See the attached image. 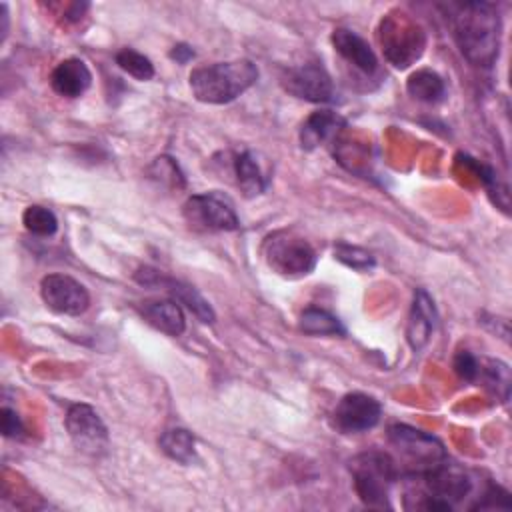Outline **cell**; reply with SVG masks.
<instances>
[{
  "mask_svg": "<svg viewBox=\"0 0 512 512\" xmlns=\"http://www.w3.org/2000/svg\"><path fill=\"white\" fill-rule=\"evenodd\" d=\"M452 36L474 66H492L500 48V16L488 2L458 4L450 16Z\"/></svg>",
  "mask_w": 512,
  "mask_h": 512,
  "instance_id": "6da1fadb",
  "label": "cell"
},
{
  "mask_svg": "<svg viewBox=\"0 0 512 512\" xmlns=\"http://www.w3.org/2000/svg\"><path fill=\"white\" fill-rule=\"evenodd\" d=\"M258 80V68L250 60L214 62L190 72V90L204 104H228L242 96Z\"/></svg>",
  "mask_w": 512,
  "mask_h": 512,
  "instance_id": "7a4b0ae2",
  "label": "cell"
},
{
  "mask_svg": "<svg viewBox=\"0 0 512 512\" xmlns=\"http://www.w3.org/2000/svg\"><path fill=\"white\" fill-rule=\"evenodd\" d=\"M388 444L394 450L390 458L400 478L422 476L448 460L444 444L436 436L408 424H392Z\"/></svg>",
  "mask_w": 512,
  "mask_h": 512,
  "instance_id": "3957f363",
  "label": "cell"
},
{
  "mask_svg": "<svg viewBox=\"0 0 512 512\" xmlns=\"http://www.w3.org/2000/svg\"><path fill=\"white\" fill-rule=\"evenodd\" d=\"M352 484L358 498L370 508H390L388 496L398 472L390 454L380 450H370L354 456L350 460Z\"/></svg>",
  "mask_w": 512,
  "mask_h": 512,
  "instance_id": "277c9868",
  "label": "cell"
},
{
  "mask_svg": "<svg viewBox=\"0 0 512 512\" xmlns=\"http://www.w3.org/2000/svg\"><path fill=\"white\" fill-rule=\"evenodd\" d=\"M262 252L268 268L284 278L310 274L318 260L312 244L292 230H278L266 236Z\"/></svg>",
  "mask_w": 512,
  "mask_h": 512,
  "instance_id": "5b68a950",
  "label": "cell"
},
{
  "mask_svg": "<svg viewBox=\"0 0 512 512\" xmlns=\"http://www.w3.org/2000/svg\"><path fill=\"white\" fill-rule=\"evenodd\" d=\"M182 216L198 232H234L240 228L236 210L216 192L192 194L182 206Z\"/></svg>",
  "mask_w": 512,
  "mask_h": 512,
  "instance_id": "8992f818",
  "label": "cell"
},
{
  "mask_svg": "<svg viewBox=\"0 0 512 512\" xmlns=\"http://www.w3.org/2000/svg\"><path fill=\"white\" fill-rule=\"evenodd\" d=\"M66 430L72 444L90 458H100L108 452V428L98 412L88 404H72L66 412Z\"/></svg>",
  "mask_w": 512,
  "mask_h": 512,
  "instance_id": "52a82bcc",
  "label": "cell"
},
{
  "mask_svg": "<svg viewBox=\"0 0 512 512\" xmlns=\"http://www.w3.org/2000/svg\"><path fill=\"white\" fill-rule=\"evenodd\" d=\"M134 280L142 286H150V288H164L180 306H186L200 322L204 324H212L216 314L212 310V306L208 304V300L190 284L164 276L162 272L150 268V266H140L134 272Z\"/></svg>",
  "mask_w": 512,
  "mask_h": 512,
  "instance_id": "ba28073f",
  "label": "cell"
},
{
  "mask_svg": "<svg viewBox=\"0 0 512 512\" xmlns=\"http://www.w3.org/2000/svg\"><path fill=\"white\" fill-rule=\"evenodd\" d=\"M40 296L44 304L56 314L78 316L90 306V294L86 286L66 274L44 276L40 282Z\"/></svg>",
  "mask_w": 512,
  "mask_h": 512,
  "instance_id": "9c48e42d",
  "label": "cell"
},
{
  "mask_svg": "<svg viewBox=\"0 0 512 512\" xmlns=\"http://www.w3.org/2000/svg\"><path fill=\"white\" fill-rule=\"evenodd\" d=\"M380 42L386 58L398 66L406 68L412 60H416L422 54L424 38L418 26L410 24L408 20H392L386 18L382 20V32H380Z\"/></svg>",
  "mask_w": 512,
  "mask_h": 512,
  "instance_id": "30bf717a",
  "label": "cell"
},
{
  "mask_svg": "<svg viewBox=\"0 0 512 512\" xmlns=\"http://www.w3.org/2000/svg\"><path fill=\"white\" fill-rule=\"evenodd\" d=\"M280 84L288 94L308 102H328L334 96L332 78L320 64L286 68L280 76Z\"/></svg>",
  "mask_w": 512,
  "mask_h": 512,
  "instance_id": "8fae6325",
  "label": "cell"
},
{
  "mask_svg": "<svg viewBox=\"0 0 512 512\" xmlns=\"http://www.w3.org/2000/svg\"><path fill=\"white\" fill-rule=\"evenodd\" d=\"M382 406L374 396L364 392H350L340 398L334 410V424L344 434L366 432L380 422Z\"/></svg>",
  "mask_w": 512,
  "mask_h": 512,
  "instance_id": "7c38bea8",
  "label": "cell"
},
{
  "mask_svg": "<svg viewBox=\"0 0 512 512\" xmlns=\"http://www.w3.org/2000/svg\"><path fill=\"white\" fill-rule=\"evenodd\" d=\"M436 306L430 294L424 288H418L414 292L410 316H408V326H406V340L412 350H422L428 342L430 336L436 328Z\"/></svg>",
  "mask_w": 512,
  "mask_h": 512,
  "instance_id": "4fadbf2b",
  "label": "cell"
},
{
  "mask_svg": "<svg viewBox=\"0 0 512 512\" xmlns=\"http://www.w3.org/2000/svg\"><path fill=\"white\" fill-rule=\"evenodd\" d=\"M92 84V72L88 64L80 58H66L56 64L50 74V86L56 94L64 98L82 96Z\"/></svg>",
  "mask_w": 512,
  "mask_h": 512,
  "instance_id": "5bb4252c",
  "label": "cell"
},
{
  "mask_svg": "<svg viewBox=\"0 0 512 512\" xmlns=\"http://www.w3.org/2000/svg\"><path fill=\"white\" fill-rule=\"evenodd\" d=\"M332 46L334 50L354 68H358L364 74H372L378 68V60L374 50L368 46V42L358 36L356 32L348 28H336L332 32Z\"/></svg>",
  "mask_w": 512,
  "mask_h": 512,
  "instance_id": "9a60e30c",
  "label": "cell"
},
{
  "mask_svg": "<svg viewBox=\"0 0 512 512\" xmlns=\"http://www.w3.org/2000/svg\"><path fill=\"white\" fill-rule=\"evenodd\" d=\"M138 312L150 326L168 336H180L186 330L184 310L176 300H146Z\"/></svg>",
  "mask_w": 512,
  "mask_h": 512,
  "instance_id": "2e32d148",
  "label": "cell"
},
{
  "mask_svg": "<svg viewBox=\"0 0 512 512\" xmlns=\"http://www.w3.org/2000/svg\"><path fill=\"white\" fill-rule=\"evenodd\" d=\"M344 124V120L332 112V110H318L312 112L306 122L300 128V144L306 150H312L316 146H320L324 140H328L340 126Z\"/></svg>",
  "mask_w": 512,
  "mask_h": 512,
  "instance_id": "e0dca14e",
  "label": "cell"
},
{
  "mask_svg": "<svg viewBox=\"0 0 512 512\" xmlns=\"http://www.w3.org/2000/svg\"><path fill=\"white\" fill-rule=\"evenodd\" d=\"M158 444H160V450L178 464L188 466L196 460V440L192 432L184 428H170L162 432Z\"/></svg>",
  "mask_w": 512,
  "mask_h": 512,
  "instance_id": "ac0fdd59",
  "label": "cell"
},
{
  "mask_svg": "<svg viewBox=\"0 0 512 512\" xmlns=\"http://www.w3.org/2000/svg\"><path fill=\"white\" fill-rule=\"evenodd\" d=\"M234 174H236V182L240 186V190L252 198L264 192L266 188V180L262 176V170L256 162V156L252 152H240L234 158Z\"/></svg>",
  "mask_w": 512,
  "mask_h": 512,
  "instance_id": "d6986e66",
  "label": "cell"
},
{
  "mask_svg": "<svg viewBox=\"0 0 512 512\" xmlns=\"http://www.w3.org/2000/svg\"><path fill=\"white\" fill-rule=\"evenodd\" d=\"M406 90L412 98L420 102H438L444 96L446 86H444V80L434 70L422 68L410 74L406 82Z\"/></svg>",
  "mask_w": 512,
  "mask_h": 512,
  "instance_id": "ffe728a7",
  "label": "cell"
},
{
  "mask_svg": "<svg viewBox=\"0 0 512 512\" xmlns=\"http://www.w3.org/2000/svg\"><path fill=\"white\" fill-rule=\"evenodd\" d=\"M300 330L310 336H342L344 334V326L334 314L314 306L302 312Z\"/></svg>",
  "mask_w": 512,
  "mask_h": 512,
  "instance_id": "44dd1931",
  "label": "cell"
},
{
  "mask_svg": "<svg viewBox=\"0 0 512 512\" xmlns=\"http://www.w3.org/2000/svg\"><path fill=\"white\" fill-rule=\"evenodd\" d=\"M478 378H482L484 386L500 398V402H506L510 396V368L500 360H488L484 366L480 364Z\"/></svg>",
  "mask_w": 512,
  "mask_h": 512,
  "instance_id": "7402d4cb",
  "label": "cell"
},
{
  "mask_svg": "<svg viewBox=\"0 0 512 512\" xmlns=\"http://www.w3.org/2000/svg\"><path fill=\"white\" fill-rule=\"evenodd\" d=\"M24 228L34 236H52L58 230V218L50 208L44 206H28L22 214Z\"/></svg>",
  "mask_w": 512,
  "mask_h": 512,
  "instance_id": "603a6c76",
  "label": "cell"
},
{
  "mask_svg": "<svg viewBox=\"0 0 512 512\" xmlns=\"http://www.w3.org/2000/svg\"><path fill=\"white\" fill-rule=\"evenodd\" d=\"M116 64L136 80H150L154 76V64L150 58L132 48H122L116 52Z\"/></svg>",
  "mask_w": 512,
  "mask_h": 512,
  "instance_id": "cb8c5ba5",
  "label": "cell"
},
{
  "mask_svg": "<svg viewBox=\"0 0 512 512\" xmlns=\"http://www.w3.org/2000/svg\"><path fill=\"white\" fill-rule=\"evenodd\" d=\"M334 256L344 266H348L352 270H358V272H368L376 264L374 256L368 250H364L360 246H354V244H348V242H338L334 246Z\"/></svg>",
  "mask_w": 512,
  "mask_h": 512,
  "instance_id": "d4e9b609",
  "label": "cell"
},
{
  "mask_svg": "<svg viewBox=\"0 0 512 512\" xmlns=\"http://www.w3.org/2000/svg\"><path fill=\"white\" fill-rule=\"evenodd\" d=\"M152 176H156L158 180L170 184V186H176V188H182L184 186V178H182V172L178 170V164L168 158V156H160L156 158V162L152 164L150 168Z\"/></svg>",
  "mask_w": 512,
  "mask_h": 512,
  "instance_id": "484cf974",
  "label": "cell"
},
{
  "mask_svg": "<svg viewBox=\"0 0 512 512\" xmlns=\"http://www.w3.org/2000/svg\"><path fill=\"white\" fill-rule=\"evenodd\" d=\"M454 372L466 380V382H474L478 380V372H480V362L478 358L470 352V350H458L454 360H452Z\"/></svg>",
  "mask_w": 512,
  "mask_h": 512,
  "instance_id": "4316f807",
  "label": "cell"
},
{
  "mask_svg": "<svg viewBox=\"0 0 512 512\" xmlns=\"http://www.w3.org/2000/svg\"><path fill=\"white\" fill-rule=\"evenodd\" d=\"M512 502L508 498V492L502 490L500 486L490 484L482 496V500H478L472 508H510Z\"/></svg>",
  "mask_w": 512,
  "mask_h": 512,
  "instance_id": "83f0119b",
  "label": "cell"
},
{
  "mask_svg": "<svg viewBox=\"0 0 512 512\" xmlns=\"http://www.w3.org/2000/svg\"><path fill=\"white\" fill-rule=\"evenodd\" d=\"M0 426H2V434L6 438H18L24 432V424H22L18 412L8 406H4L0 410Z\"/></svg>",
  "mask_w": 512,
  "mask_h": 512,
  "instance_id": "f1b7e54d",
  "label": "cell"
},
{
  "mask_svg": "<svg viewBox=\"0 0 512 512\" xmlns=\"http://www.w3.org/2000/svg\"><path fill=\"white\" fill-rule=\"evenodd\" d=\"M170 58L176 60L178 64H186L188 60L194 58V50H192L188 44H176V46L170 50Z\"/></svg>",
  "mask_w": 512,
  "mask_h": 512,
  "instance_id": "f546056e",
  "label": "cell"
}]
</instances>
